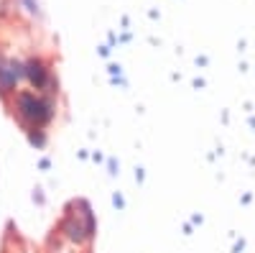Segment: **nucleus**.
<instances>
[{"mask_svg": "<svg viewBox=\"0 0 255 253\" xmlns=\"http://www.w3.org/2000/svg\"><path fill=\"white\" fill-rule=\"evenodd\" d=\"M10 113L18 120V125L23 128L26 133L31 131H44L46 125L54 120L56 115V105L54 100L44 97V95H36L28 90H18L10 100Z\"/></svg>", "mask_w": 255, "mask_h": 253, "instance_id": "nucleus-1", "label": "nucleus"}, {"mask_svg": "<svg viewBox=\"0 0 255 253\" xmlns=\"http://www.w3.org/2000/svg\"><path fill=\"white\" fill-rule=\"evenodd\" d=\"M79 207L82 213H74V207H69V213L59 223V236H64L74 246H87L95 238V215L84 200H79Z\"/></svg>", "mask_w": 255, "mask_h": 253, "instance_id": "nucleus-2", "label": "nucleus"}, {"mask_svg": "<svg viewBox=\"0 0 255 253\" xmlns=\"http://www.w3.org/2000/svg\"><path fill=\"white\" fill-rule=\"evenodd\" d=\"M26 79L31 82L33 90H46V87H51V84H54V77H51L49 64H46L44 59H38V56H33V59L26 61Z\"/></svg>", "mask_w": 255, "mask_h": 253, "instance_id": "nucleus-3", "label": "nucleus"}, {"mask_svg": "<svg viewBox=\"0 0 255 253\" xmlns=\"http://www.w3.org/2000/svg\"><path fill=\"white\" fill-rule=\"evenodd\" d=\"M28 138H31V143H33V146H38V149H44V143H46V136L41 133V131H31V133H28Z\"/></svg>", "mask_w": 255, "mask_h": 253, "instance_id": "nucleus-4", "label": "nucleus"}]
</instances>
